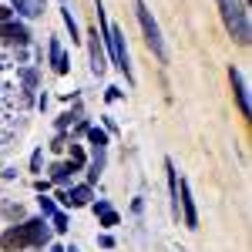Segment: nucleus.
I'll return each instance as SVG.
<instances>
[{
	"label": "nucleus",
	"instance_id": "8",
	"mask_svg": "<svg viewBox=\"0 0 252 252\" xmlns=\"http://www.w3.org/2000/svg\"><path fill=\"white\" fill-rule=\"evenodd\" d=\"M58 198L67 209H84V205H91V185H71V189L61 192Z\"/></svg>",
	"mask_w": 252,
	"mask_h": 252
},
{
	"label": "nucleus",
	"instance_id": "12",
	"mask_svg": "<svg viewBox=\"0 0 252 252\" xmlns=\"http://www.w3.org/2000/svg\"><path fill=\"white\" fill-rule=\"evenodd\" d=\"M14 7L24 17H40L44 14V0H14Z\"/></svg>",
	"mask_w": 252,
	"mask_h": 252
},
{
	"label": "nucleus",
	"instance_id": "22",
	"mask_svg": "<svg viewBox=\"0 0 252 252\" xmlns=\"http://www.w3.org/2000/svg\"><path fill=\"white\" fill-rule=\"evenodd\" d=\"M7 20H14V10H10V7H3V3H0V24H7Z\"/></svg>",
	"mask_w": 252,
	"mask_h": 252
},
{
	"label": "nucleus",
	"instance_id": "5",
	"mask_svg": "<svg viewBox=\"0 0 252 252\" xmlns=\"http://www.w3.org/2000/svg\"><path fill=\"white\" fill-rule=\"evenodd\" d=\"M178 215H182V222H185L189 229H198V212H195V198H192V189H189V182H185V178L178 182Z\"/></svg>",
	"mask_w": 252,
	"mask_h": 252
},
{
	"label": "nucleus",
	"instance_id": "10",
	"mask_svg": "<svg viewBox=\"0 0 252 252\" xmlns=\"http://www.w3.org/2000/svg\"><path fill=\"white\" fill-rule=\"evenodd\" d=\"M47 51H51V67H54V74H67V58H64V47H61L58 37L47 40Z\"/></svg>",
	"mask_w": 252,
	"mask_h": 252
},
{
	"label": "nucleus",
	"instance_id": "11",
	"mask_svg": "<svg viewBox=\"0 0 252 252\" xmlns=\"http://www.w3.org/2000/svg\"><path fill=\"white\" fill-rule=\"evenodd\" d=\"M74 172H78V168H74L71 161H58V165H51V185H67Z\"/></svg>",
	"mask_w": 252,
	"mask_h": 252
},
{
	"label": "nucleus",
	"instance_id": "18",
	"mask_svg": "<svg viewBox=\"0 0 252 252\" xmlns=\"http://www.w3.org/2000/svg\"><path fill=\"white\" fill-rule=\"evenodd\" d=\"M97 219H101V225H104V229H115L118 222H121V219H118V212H115V209H108V212H101V215H97Z\"/></svg>",
	"mask_w": 252,
	"mask_h": 252
},
{
	"label": "nucleus",
	"instance_id": "19",
	"mask_svg": "<svg viewBox=\"0 0 252 252\" xmlns=\"http://www.w3.org/2000/svg\"><path fill=\"white\" fill-rule=\"evenodd\" d=\"M40 161H44V152H34V155H31V172H40Z\"/></svg>",
	"mask_w": 252,
	"mask_h": 252
},
{
	"label": "nucleus",
	"instance_id": "4",
	"mask_svg": "<svg viewBox=\"0 0 252 252\" xmlns=\"http://www.w3.org/2000/svg\"><path fill=\"white\" fill-rule=\"evenodd\" d=\"M135 17H138V24H141V34H145L148 51H152L161 64H168V47H165V37H161V27H158V20L152 17V10H148L145 0H135Z\"/></svg>",
	"mask_w": 252,
	"mask_h": 252
},
{
	"label": "nucleus",
	"instance_id": "16",
	"mask_svg": "<svg viewBox=\"0 0 252 252\" xmlns=\"http://www.w3.org/2000/svg\"><path fill=\"white\" fill-rule=\"evenodd\" d=\"M37 205H40V215H44V219H51V215L58 212V205H54V198H47V195H40V198H37Z\"/></svg>",
	"mask_w": 252,
	"mask_h": 252
},
{
	"label": "nucleus",
	"instance_id": "23",
	"mask_svg": "<svg viewBox=\"0 0 252 252\" xmlns=\"http://www.w3.org/2000/svg\"><path fill=\"white\" fill-rule=\"evenodd\" d=\"M97 246H101V249H115V239H111V235H101Z\"/></svg>",
	"mask_w": 252,
	"mask_h": 252
},
{
	"label": "nucleus",
	"instance_id": "14",
	"mask_svg": "<svg viewBox=\"0 0 252 252\" xmlns=\"http://www.w3.org/2000/svg\"><path fill=\"white\" fill-rule=\"evenodd\" d=\"M84 135H88V145L91 148H108V131L104 128H88Z\"/></svg>",
	"mask_w": 252,
	"mask_h": 252
},
{
	"label": "nucleus",
	"instance_id": "27",
	"mask_svg": "<svg viewBox=\"0 0 252 252\" xmlns=\"http://www.w3.org/2000/svg\"><path fill=\"white\" fill-rule=\"evenodd\" d=\"M64 252H81V249H78V246H67V249H64Z\"/></svg>",
	"mask_w": 252,
	"mask_h": 252
},
{
	"label": "nucleus",
	"instance_id": "20",
	"mask_svg": "<svg viewBox=\"0 0 252 252\" xmlns=\"http://www.w3.org/2000/svg\"><path fill=\"white\" fill-rule=\"evenodd\" d=\"M64 148H67V141H64V131H58L54 145H51V152H64Z\"/></svg>",
	"mask_w": 252,
	"mask_h": 252
},
{
	"label": "nucleus",
	"instance_id": "9",
	"mask_svg": "<svg viewBox=\"0 0 252 252\" xmlns=\"http://www.w3.org/2000/svg\"><path fill=\"white\" fill-rule=\"evenodd\" d=\"M229 81H232V91H235V101H239L242 118H249V88H246L242 71H239V67H229Z\"/></svg>",
	"mask_w": 252,
	"mask_h": 252
},
{
	"label": "nucleus",
	"instance_id": "6",
	"mask_svg": "<svg viewBox=\"0 0 252 252\" xmlns=\"http://www.w3.org/2000/svg\"><path fill=\"white\" fill-rule=\"evenodd\" d=\"M88 54H91V71L101 78L104 67H108V51H104V40H101V34H97V27L88 34Z\"/></svg>",
	"mask_w": 252,
	"mask_h": 252
},
{
	"label": "nucleus",
	"instance_id": "17",
	"mask_svg": "<svg viewBox=\"0 0 252 252\" xmlns=\"http://www.w3.org/2000/svg\"><path fill=\"white\" fill-rule=\"evenodd\" d=\"M67 161H71V165H74V168H81V165H84V161H88V158H84V148H81V145H71V152H67Z\"/></svg>",
	"mask_w": 252,
	"mask_h": 252
},
{
	"label": "nucleus",
	"instance_id": "7",
	"mask_svg": "<svg viewBox=\"0 0 252 252\" xmlns=\"http://www.w3.org/2000/svg\"><path fill=\"white\" fill-rule=\"evenodd\" d=\"M0 40L24 47V44H31V31L24 24H17V20H7V24H0Z\"/></svg>",
	"mask_w": 252,
	"mask_h": 252
},
{
	"label": "nucleus",
	"instance_id": "21",
	"mask_svg": "<svg viewBox=\"0 0 252 252\" xmlns=\"http://www.w3.org/2000/svg\"><path fill=\"white\" fill-rule=\"evenodd\" d=\"M34 189H37L40 195H47V189H51V178H37V182H34Z\"/></svg>",
	"mask_w": 252,
	"mask_h": 252
},
{
	"label": "nucleus",
	"instance_id": "13",
	"mask_svg": "<svg viewBox=\"0 0 252 252\" xmlns=\"http://www.w3.org/2000/svg\"><path fill=\"white\" fill-rule=\"evenodd\" d=\"M61 17H64V27H67V31H71V44H81V31H78V20H74V14H71V10H67V7H64V10H61Z\"/></svg>",
	"mask_w": 252,
	"mask_h": 252
},
{
	"label": "nucleus",
	"instance_id": "25",
	"mask_svg": "<svg viewBox=\"0 0 252 252\" xmlns=\"http://www.w3.org/2000/svg\"><path fill=\"white\" fill-rule=\"evenodd\" d=\"M91 209H94V215H101V212H108V209H111V205H108V202H94V205H91Z\"/></svg>",
	"mask_w": 252,
	"mask_h": 252
},
{
	"label": "nucleus",
	"instance_id": "24",
	"mask_svg": "<svg viewBox=\"0 0 252 252\" xmlns=\"http://www.w3.org/2000/svg\"><path fill=\"white\" fill-rule=\"evenodd\" d=\"M104 97H108V101H118V97H121V88H108Z\"/></svg>",
	"mask_w": 252,
	"mask_h": 252
},
{
	"label": "nucleus",
	"instance_id": "3",
	"mask_svg": "<svg viewBox=\"0 0 252 252\" xmlns=\"http://www.w3.org/2000/svg\"><path fill=\"white\" fill-rule=\"evenodd\" d=\"M219 3V14H222V24H225V31H229V37L235 44H249L252 37V27H249V14H246V3L242 0H215Z\"/></svg>",
	"mask_w": 252,
	"mask_h": 252
},
{
	"label": "nucleus",
	"instance_id": "1",
	"mask_svg": "<svg viewBox=\"0 0 252 252\" xmlns=\"http://www.w3.org/2000/svg\"><path fill=\"white\" fill-rule=\"evenodd\" d=\"M40 246H51V229H47V219H27L20 225H10L7 232L0 235V249L3 252H20V249H40Z\"/></svg>",
	"mask_w": 252,
	"mask_h": 252
},
{
	"label": "nucleus",
	"instance_id": "15",
	"mask_svg": "<svg viewBox=\"0 0 252 252\" xmlns=\"http://www.w3.org/2000/svg\"><path fill=\"white\" fill-rule=\"evenodd\" d=\"M51 225H54V232H67V229H71V219H67V212H54L51 215Z\"/></svg>",
	"mask_w": 252,
	"mask_h": 252
},
{
	"label": "nucleus",
	"instance_id": "26",
	"mask_svg": "<svg viewBox=\"0 0 252 252\" xmlns=\"http://www.w3.org/2000/svg\"><path fill=\"white\" fill-rule=\"evenodd\" d=\"M51 252H64V246H51Z\"/></svg>",
	"mask_w": 252,
	"mask_h": 252
},
{
	"label": "nucleus",
	"instance_id": "2",
	"mask_svg": "<svg viewBox=\"0 0 252 252\" xmlns=\"http://www.w3.org/2000/svg\"><path fill=\"white\" fill-rule=\"evenodd\" d=\"M94 10H97V24H101V40H104V47H108L111 64H115L128 81H135L131 61H128V44H125V31L115 27V24H108V14H104V3H101V0H94Z\"/></svg>",
	"mask_w": 252,
	"mask_h": 252
}]
</instances>
